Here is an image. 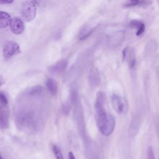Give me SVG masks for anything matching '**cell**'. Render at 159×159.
Wrapping results in <instances>:
<instances>
[{"label":"cell","mask_w":159,"mask_h":159,"mask_svg":"<svg viewBox=\"0 0 159 159\" xmlns=\"http://www.w3.org/2000/svg\"><path fill=\"white\" fill-rule=\"evenodd\" d=\"M37 13V7L34 2L31 1H25L22 6L21 14L27 22H30L32 20Z\"/></svg>","instance_id":"3957f363"},{"label":"cell","mask_w":159,"mask_h":159,"mask_svg":"<svg viewBox=\"0 0 159 159\" xmlns=\"http://www.w3.org/2000/svg\"><path fill=\"white\" fill-rule=\"evenodd\" d=\"M130 26L137 29L136 35L137 36L140 35L145 31V24L140 21H139L137 20H133L130 22Z\"/></svg>","instance_id":"7c38bea8"},{"label":"cell","mask_w":159,"mask_h":159,"mask_svg":"<svg viewBox=\"0 0 159 159\" xmlns=\"http://www.w3.org/2000/svg\"><path fill=\"white\" fill-rule=\"evenodd\" d=\"M112 104L114 110L118 114H125L128 111V103L125 98L117 94H113L112 96Z\"/></svg>","instance_id":"277c9868"},{"label":"cell","mask_w":159,"mask_h":159,"mask_svg":"<svg viewBox=\"0 0 159 159\" xmlns=\"http://www.w3.org/2000/svg\"><path fill=\"white\" fill-rule=\"evenodd\" d=\"M151 3L150 1H139V0H131L127 1L124 6L125 7H133V6H147Z\"/></svg>","instance_id":"5bb4252c"},{"label":"cell","mask_w":159,"mask_h":159,"mask_svg":"<svg viewBox=\"0 0 159 159\" xmlns=\"http://www.w3.org/2000/svg\"><path fill=\"white\" fill-rule=\"evenodd\" d=\"M0 102L7 105L8 99L6 95L3 92H0Z\"/></svg>","instance_id":"2e32d148"},{"label":"cell","mask_w":159,"mask_h":159,"mask_svg":"<svg viewBox=\"0 0 159 159\" xmlns=\"http://www.w3.org/2000/svg\"><path fill=\"white\" fill-rule=\"evenodd\" d=\"M147 159H155L153 150L151 147H148L147 148Z\"/></svg>","instance_id":"e0dca14e"},{"label":"cell","mask_w":159,"mask_h":159,"mask_svg":"<svg viewBox=\"0 0 159 159\" xmlns=\"http://www.w3.org/2000/svg\"><path fill=\"white\" fill-rule=\"evenodd\" d=\"M37 107L24 106L17 111L16 124L17 127L27 133L37 132L42 124V114Z\"/></svg>","instance_id":"6da1fadb"},{"label":"cell","mask_w":159,"mask_h":159,"mask_svg":"<svg viewBox=\"0 0 159 159\" xmlns=\"http://www.w3.org/2000/svg\"><path fill=\"white\" fill-rule=\"evenodd\" d=\"M12 2V0H0V4H9Z\"/></svg>","instance_id":"ac0fdd59"},{"label":"cell","mask_w":159,"mask_h":159,"mask_svg":"<svg viewBox=\"0 0 159 159\" xmlns=\"http://www.w3.org/2000/svg\"><path fill=\"white\" fill-rule=\"evenodd\" d=\"M20 52V47L17 43L14 41L7 42L4 46L2 53L6 58H9L12 56L19 53Z\"/></svg>","instance_id":"5b68a950"},{"label":"cell","mask_w":159,"mask_h":159,"mask_svg":"<svg viewBox=\"0 0 159 159\" xmlns=\"http://www.w3.org/2000/svg\"><path fill=\"white\" fill-rule=\"evenodd\" d=\"M0 159H2V157H1V154H0Z\"/></svg>","instance_id":"44dd1931"},{"label":"cell","mask_w":159,"mask_h":159,"mask_svg":"<svg viewBox=\"0 0 159 159\" xmlns=\"http://www.w3.org/2000/svg\"><path fill=\"white\" fill-rule=\"evenodd\" d=\"M4 83V80L3 78L0 76V86L2 85Z\"/></svg>","instance_id":"ffe728a7"},{"label":"cell","mask_w":159,"mask_h":159,"mask_svg":"<svg viewBox=\"0 0 159 159\" xmlns=\"http://www.w3.org/2000/svg\"><path fill=\"white\" fill-rule=\"evenodd\" d=\"M68 159H75L74 154L72 153V152H70L68 153Z\"/></svg>","instance_id":"d6986e66"},{"label":"cell","mask_w":159,"mask_h":159,"mask_svg":"<svg viewBox=\"0 0 159 159\" xmlns=\"http://www.w3.org/2000/svg\"><path fill=\"white\" fill-rule=\"evenodd\" d=\"M52 149L56 159H64L61 152L58 147H57V145H53Z\"/></svg>","instance_id":"9a60e30c"},{"label":"cell","mask_w":159,"mask_h":159,"mask_svg":"<svg viewBox=\"0 0 159 159\" xmlns=\"http://www.w3.org/2000/svg\"><path fill=\"white\" fill-rule=\"evenodd\" d=\"M67 66V61L65 60L58 61L55 64L50 66L48 68V71L51 73H60L63 71Z\"/></svg>","instance_id":"9c48e42d"},{"label":"cell","mask_w":159,"mask_h":159,"mask_svg":"<svg viewBox=\"0 0 159 159\" xmlns=\"http://www.w3.org/2000/svg\"><path fill=\"white\" fill-rule=\"evenodd\" d=\"M11 20V16L8 13L0 11V28H5L9 25Z\"/></svg>","instance_id":"30bf717a"},{"label":"cell","mask_w":159,"mask_h":159,"mask_svg":"<svg viewBox=\"0 0 159 159\" xmlns=\"http://www.w3.org/2000/svg\"><path fill=\"white\" fill-rule=\"evenodd\" d=\"M104 103V94L99 91L97 93L95 102L96 122L101 133L104 136H108L114 131L116 121L114 117L106 111Z\"/></svg>","instance_id":"7a4b0ae2"},{"label":"cell","mask_w":159,"mask_h":159,"mask_svg":"<svg viewBox=\"0 0 159 159\" xmlns=\"http://www.w3.org/2000/svg\"><path fill=\"white\" fill-rule=\"evenodd\" d=\"M9 111L7 105L0 102V129H6L9 126Z\"/></svg>","instance_id":"8992f818"},{"label":"cell","mask_w":159,"mask_h":159,"mask_svg":"<svg viewBox=\"0 0 159 159\" xmlns=\"http://www.w3.org/2000/svg\"><path fill=\"white\" fill-rule=\"evenodd\" d=\"M42 88L40 86H35L27 90L25 92L26 95L29 96H40L42 92Z\"/></svg>","instance_id":"4fadbf2b"},{"label":"cell","mask_w":159,"mask_h":159,"mask_svg":"<svg viewBox=\"0 0 159 159\" xmlns=\"http://www.w3.org/2000/svg\"><path fill=\"white\" fill-rule=\"evenodd\" d=\"M10 29L12 33L16 35L22 34L24 30V24L23 21L18 17L13 18L10 23Z\"/></svg>","instance_id":"ba28073f"},{"label":"cell","mask_w":159,"mask_h":159,"mask_svg":"<svg viewBox=\"0 0 159 159\" xmlns=\"http://www.w3.org/2000/svg\"><path fill=\"white\" fill-rule=\"evenodd\" d=\"M46 88L50 93L52 95H55L58 91V86L56 81L52 78H48L46 81Z\"/></svg>","instance_id":"8fae6325"},{"label":"cell","mask_w":159,"mask_h":159,"mask_svg":"<svg viewBox=\"0 0 159 159\" xmlns=\"http://www.w3.org/2000/svg\"><path fill=\"white\" fill-rule=\"evenodd\" d=\"M123 58L127 63L130 68H133L136 62L135 55L134 49L130 47H126L123 50Z\"/></svg>","instance_id":"52a82bcc"}]
</instances>
